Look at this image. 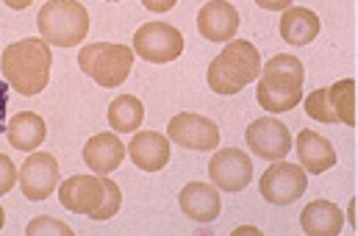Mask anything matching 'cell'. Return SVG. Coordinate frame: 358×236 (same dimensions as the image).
Segmentation results:
<instances>
[{
  "mask_svg": "<svg viewBox=\"0 0 358 236\" xmlns=\"http://www.w3.org/2000/svg\"><path fill=\"white\" fill-rule=\"evenodd\" d=\"M0 64H3V76H6L8 89L20 92L22 97H34L50 83L53 53L45 39L31 36V39L8 45L0 56Z\"/></svg>",
  "mask_w": 358,
  "mask_h": 236,
  "instance_id": "cell-1",
  "label": "cell"
},
{
  "mask_svg": "<svg viewBox=\"0 0 358 236\" xmlns=\"http://www.w3.org/2000/svg\"><path fill=\"white\" fill-rule=\"evenodd\" d=\"M264 73L259 76L256 86V100L269 114H283L292 111L303 100V62L289 53H278L262 67Z\"/></svg>",
  "mask_w": 358,
  "mask_h": 236,
  "instance_id": "cell-2",
  "label": "cell"
},
{
  "mask_svg": "<svg viewBox=\"0 0 358 236\" xmlns=\"http://www.w3.org/2000/svg\"><path fill=\"white\" fill-rule=\"evenodd\" d=\"M262 76V56L253 42L248 39H231L220 56L208 64V86L217 95H239L248 83L259 81Z\"/></svg>",
  "mask_w": 358,
  "mask_h": 236,
  "instance_id": "cell-3",
  "label": "cell"
},
{
  "mask_svg": "<svg viewBox=\"0 0 358 236\" xmlns=\"http://www.w3.org/2000/svg\"><path fill=\"white\" fill-rule=\"evenodd\" d=\"M39 34L48 45L76 48L90 36V11L78 0H48L36 14Z\"/></svg>",
  "mask_w": 358,
  "mask_h": 236,
  "instance_id": "cell-4",
  "label": "cell"
},
{
  "mask_svg": "<svg viewBox=\"0 0 358 236\" xmlns=\"http://www.w3.org/2000/svg\"><path fill=\"white\" fill-rule=\"evenodd\" d=\"M81 70L103 89H117L131 76L134 67V48L128 45H111V42H94L84 45L78 53Z\"/></svg>",
  "mask_w": 358,
  "mask_h": 236,
  "instance_id": "cell-5",
  "label": "cell"
},
{
  "mask_svg": "<svg viewBox=\"0 0 358 236\" xmlns=\"http://www.w3.org/2000/svg\"><path fill=\"white\" fill-rule=\"evenodd\" d=\"M134 53L150 64L176 62L183 53V34L170 22H145L134 34Z\"/></svg>",
  "mask_w": 358,
  "mask_h": 236,
  "instance_id": "cell-6",
  "label": "cell"
},
{
  "mask_svg": "<svg viewBox=\"0 0 358 236\" xmlns=\"http://www.w3.org/2000/svg\"><path fill=\"white\" fill-rule=\"evenodd\" d=\"M306 186H308V172L283 158L272 161V167L259 178L262 197L272 206H292L306 195Z\"/></svg>",
  "mask_w": 358,
  "mask_h": 236,
  "instance_id": "cell-7",
  "label": "cell"
},
{
  "mask_svg": "<svg viewBox=\"0 0 358 236\" xmlns=\"http://www.w3.org/2000/svg\"><path fill=\"white\" fill-rule=\"evenodd\" d=\"M17 181H20V189H22V197L31 200V203H39V200H48L59 183H62V175H59V161L50 153H34L22 161V167L17 169Z\"/></svg>",
  "mask_w": 358,
  "mask_h": 236,
  "instance_id": "cell-8",
  "label": "cell"
},
{
  "mask_svg": "<svg viewBox=\"0 0 358 236\" xmlns=\"http://www.w3.org/2000/svg\"><path fill=\"white\" fill-rule=\"evenodd\" d=\"M167 134L170 139L186 148V151H214L220 145V128L214 120L203 117V114H194V111H180L170 120L167 125Z\"/></svg>",
  "mask_w": 358,
  "mask_h": 236,
  "instance_id": "cell-9",
  "label": "cell"
},
{
  "mask_svg": "<svg viewBox=\"0 0 358 236\" xmlns=\"http://www.w3.org/2000/svg\"><path fill=\"white\" fill-rule=\"evenodd\" d=\"M245 139H248V148L253 151V156L264 158V161L286 158L292 151V134L278 117L253 120L245 131Z\"/></svg>",
  "mask_w": 358,
  "mask_h": 236,
  "instance_id": "cell-10",
  "label": "cell"
},
{
  "mask_svg": "<svg viewBox=\"0 0 358 236\" xmlns=\"http://www.w3.org/2000/svg\"><path fill=\"white\" fill-rule=\"evenodd\" d=\"M208 178L222 192H242L253 181V161L239 148H222L208 161Z\"/></svg>",
  "mask_w": 358,
  "mask_h": 236,
  "instance_id": "cell-11",
  "label": "cell"
},
{
  "mask_svg": "<svg viewBox=\"0 0 358 236\" xmlns=\"http://www.w3.org/2000/svg\"><path fill=\"white\" fill-rule=\"evenodd\" d=\"M106 197V181L94 175H73L59 183V200L73 214H94Z\"/></svg>",
  "mask_w": 358,
  "mask_h": 236,
  "instance_id": "cell-12",
  "label": "cell"
},
{
  "mask_svg": "<svg viewBox=\"0 0 358 236\" xmlns=\"http://www.w3.org/2000/svg\"><path fill=\"white\" fill-rule=\"evenodd\" d=\"M197 31L208 42H231L239 31V11L228 0H208L197 11Z\"/></svg>",
  "mask_w": 358,
  "mask_h": 236,
  "instance_id": "cell-13",
  "label": "cell"
},
{
  "mask_svg": "<svg viewBox=\"0 0 358 236\" xmlns=\"http://www.w3.org/2000/svg\"><path fill=\"white\" fill-rule=\"evenodd\" d=\"M180 211L192 220V223H214L222 211V200H220V189L214 183H203V181H192L180 189L178 195Z\"/></svg>",
  "mask_w": 358,
  "mask_h": 236,
  "instance_id": "cell-14",
  "label": "cell"
},
{
  "mask_svg": "<svg viewBox=\"0 0 358 236\" xmlns=\"http://www.w3.org/2000/svg\"><path fill=\"white\" fill-rule=\"evenodd\" d=\"M125 153H128V158L139 169H145V172L164 169L170 156H173L170 153V139L164 134H156V131H139V134H134V139L125 148Z\"/></svg>",
  "mask_w": 358,
  "mask_h": 236,
  "instance_id": "cell-15",
  "label": "cell"
},
{
  "mask_svg": "<svg viewBox=\"0 0 358 236\" xmlns=\"http://www.w3.org/2000/svg\"><path fill=\"white\" fill-rule=\"evenodd\" d=\"M294 151H297V158H300V167L306 172H311V175H322V172H328L336 164L334 145L322 134H317L311 128H306V131L297 134Z\"/></svg>",
  "mask_w": 358,
  "mask_h": 236,
  "instance_id": "cell-16",
  "label": "cell"
},
{
  "mask_svg": "<svg viewBox=\"0 0 358 236\" xmlns=\"http://www.w3.org/2000/svg\"><path fill=\"white\" fill-rule=\"evenodd\" d=\"M300 225L308 236H336L342 234L345 214L331 200H311L300 211Z\"/></svg>",
  "mask_w": 358,
  "mask_h": 236,
  "instance_id": "cell-17",
  "label": "cell"
},
{
  "mask_svg": "<svg viewBox=\"0 0 358 236\" xmlns=\"http://www.w3.org/2000/svg\"><path fill=\"white\" fill-rule=\"evenodd\" d=\"M320 17L306 6H289L280 17V36L286 45H311L320 34Z\"/></svg>",
  "mask_w": 358,
  "mask_h": 236,
  "instance_id": "cell-18",
  "label": "cell"
},
{
  "mask_svg": "<svg viewBox=\"0 0 358 236\" xmlns=\"http://www.w3.org/2000/svg\"><path fill=\"white\" fill-rule=\"evenodd\" d=\"M122 158H125V145L117 134H94L84 148V161L97 175H108L122 164Z\"/></svg>",
  "mask_w": 358,
  "mask_h": 236,
  "instance_id": "cell-19",
  "label": "cell"
},
{
  "mask_svg": "<svg viewBox=\"0 0 358 236\" xmlns=\"http://www.w3.org/2000/svg\"><path fill=\"white\" fill-rule=\"evenodd\" d=\"M6 137H8L11 148L31 153V151H36V148L45 142L48 125H45V120H42L39 114H34V111H20V114H14V117L8 120Z\"/></svg>",
  "mask_w": 358,
  "mask_h": 236,
  "instance_id": "cell-20",
  "label": "cell"
},
{
  "mask_svg": "<svg viewBox=\"0 0 358 236\" xmlns=\"http://www.w3.org/2000/svg\"><path fill=\"white\" fill-rule=\"evenodd\" d=\"M108 123L114 134H134L145 123V106L134 95H120L108 106Z\"/></svg>",
  "mask_w": 358,
  "mask_h": 236,
  "instance_id": "cell-21",
  "label": "cell"
},
{
  "mask_svg": "<svg viewBox=\"0 0 358 236\" xmlns=\"http://www.w3.org/2000/svg\"><path fill=\"white\" fill-rule=\"evenodd\" d=\"M328 100L339 117V123L356 128L358 114H356V81L353 78H342L339 83L328 86Z\"/></svg>",
  "mask_w": 358,
  "mask_h": 236,
  "instance_id": "cell-22",
  "label": "cell"
},
{
  "mask_svg": "<svg viewBox=\"0 0 358 236\" xmlns=\"http://www.w3.org/2000/svg\"><path fill=\"white\" fill-rule=\"evenodd\" d=\"M306 114L311 120H317V123H328V125L339 123V117H336V111H334V106L328 100V86H322V89H317V92H311L306 97Z\"/></svg>",
  "mask_w": 358,
  "mask_h": 236,
  "instance_id": "cell-23",
  "label": "cell"
},
{
  "mask_svg": "<svg viewBox=\"0 0 358 236\" xmlns=\"http://www.w3.org/2000/svg\"><path fill=\"white\" fill-rule=\"evenodd\" d=\"M103 181H106V197H103L100 209L90 217V220H94V223L111 220V217L120 211V206H122V192H120V186H117L111 178H103Z\"/></svg>",
  "mask_w": 358,
  "mask_h": 236,
  "instance_id": "cell-24",
  "label": "cell"
},
{
  "mask_svg": "<svg viewBox=\"0 0 358 236\" xmlns=\"http://www.w3.org/2000/svg\"><path fill=\"white\" fill-rule=\"evenodd\" d=\"M25 234L28 236H42V234H62V236H73V228L67 223H59L53 217H36L25 225Z\"/></svg>",
  "mask_w": 358,
  "mask_h": 236,
  "instance_id": "cell-25",
  "label": "cell"
},
{
  "mask_svg": "<svg viewBox=\"0 0 358 236\" xmlns=\"http://www.w3.org/2000/svg\"><path fill=\"white\" fill-rule=\"evenodd\" d=\"M14 183H17V167L6 153H0V195L11 192Z\"/></svg>",
  "mask_w": 358,
  "mask_h": 236,
  "instance_id": "cell-26",
  "label": "cell"
},
{
  "mask_svg": "<svg viewBox=\"0 0 358 236\" xmlns=\"http://www.w3.org/2000/svg\"><path fill=\"white\" fill-rule=\"evenodd\" d=\"M176 3H178V0H142V6H145L148 11H156V14H164V11L176 8Z\"/></svg>",
  "mask_w": 358,
  "mask_h": 236,
  "instance_id": "cell-27",
  "label": "cell"
},
{
  "mask_svg": "<svg viewBox=\"0 0 358 236\" xmlns=\"http://www.w3.org/2000/svg\"><path fill=\"white\" fill-rule=\"evenodd\" d=\"M262 8H267V11H286L289 6H292V0H256Z\"/></svg>",
  "mask_w": 358,
  "mask_h": 236,
  "instance_id": "cell-28",
  "label": "cell"
},
{
  "mask_svg": "<svg viewBox=\"0 0 358 236\" xmlns=\"http://www.w3.org/2000/svg\"><path fill=\"white\" fill-rule=\"evenodd\" d=\"M6 106H8V86L0 83V131H6Z\"/></svg>",
  "mask_w": 358,
  "mask_h": 236,
  "instance_id": "cell-29",
  "label": "cell"
},
{
  "mask_svg": "<svg viewBox=\"0 0 358 236\" xmlns=\"http://www.w3.org/2000/svg\"><path fill=\"white\" fill-rule=\"evenodd\" d=\"M3 3H6L8 8H17V11H22V8H28L34 0H3Z\"/></svg>",
  "mask_w": 358,
  "mask_h": 236,
  "instance_id": "cell-30",
  "label": "cell"
},
{
  "mask_svg": "<svg viewBox=\"0 0 358 236\" xmlns=\"http://www.w3.org/2000/svg\"><path fill=\"white\" fill-rule=\"evenodd\" d=\"M350 225L356 228V197L350 200Z\"/></svg>",
  "mask_w": 358,
  "mask_h": 236,
  "instance_id": "cell-31",
  "label": "cell"
},
{
  "mask_svg": "<svg viewBox=\"0 0 358 236\" xmlns=\"http://www.w3.org/2000/svg\"><path fill=\"white\" fill-rule=\"evenodd\" d=\"M3 225H6V211H3V206H0V231H3Z\"/></svg>",
  "mask_w": 358,
  "mask_h": 236,
  "instance_id": "cell-32",
  "label": "cell"
},
{
  "mask_svg": "<svg viewBox=\"0 0 358 236\" xmlns=\"http://www.w3.org/2000/svg\"><path fill=\"white\" fill-rule=\"evenodd\" d=\"M106 3H120V0H106Z\"/></svg>",
  "mask_w": 358,
  "mask_h": 236,
  "instance_id": "cell-33",
  "label": "cell"
}]
</instances>
